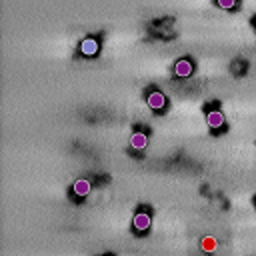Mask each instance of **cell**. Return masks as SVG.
Segmentation results:
<instances>
[{"label": "cell", "instance_id": "cell-1", "mask_svg": "<svg viewBox=\"0 0 256 256\" xmlns=\"http://www.w3.org/2000/svg\"><path fill=\"white\" fill-rule=\"evenodd\" d=\"M204 112H206L208 126L212 128V134L226 132V120H224V114H222V110H220V104H218V102H212L210 106L206 104V106H204Z\"/></svg>", "mask_w": 256, "mask_h": 256}, {"label": "cell", "instance_id": "cell-2", "mask_svg": "<svg viewBox=\"0 0 256 256\" xmlns=\"http://www.w3.org/2000/svg\"><path fill=\"white\" fill-rule=\"evenodd\" d=\"M150 226H152V210H150V206H138V210H136V214L132 218L134 232L138 236H144V234H148Z\"/></svg>", "mask_w": 256, "mask_h": 256}, {"label": "cell", "instance_id": "cell-3", "mask_svg": "<svg viewBox=\"0 0 256 256\" xmlns=\"http://www.w3.org/2000/svg\"><path fill=\"white\" fill-rule=\"evenodd\" d=\"M146 104L156 112V114H164V110L168 108V100L164 96L162 90H156V88H150L146 92Z\"/></svg>", "mask_w": 256, "mask_h": 256}, {"label": "cell", "instance_id": "cell-4", "mask_svg": "<svg viewBox=\"0 0 256 256\" xmlns=\"http://www.w3.org/2000/svg\"><path fill=\"white\" fill-rule=\"evenodd\" d=\"M78 52H80L82 56H86V58L96 56V54L100 52V38H96V36L84 38V40L78 44Z\"/></svg>", "mask_w": 256, "mask_h": 256}, {"label": "cell", "instance_id": "cell-5", "mask_svg": "<svg viewBox=\"0 0 256 256\" xmlns=\"http://www.w3.org/2000/svg\"><path fill=\"white\" fill-rule=\"evenodd\" d=\"M90 190H92V182H90L88 178H78V180L72 184V198H74L76 202H80V200H84V198L90 194Z\"/></svg>", "mask_w": 256, "mask_h": 256}, {"label": "cell", "instance_id": "cell-6", "mask_svg": "<svg viewBox=\"0 0 256 256\" xmlns=\"http://www.w3.org/2000/svg\"><path fill=\"white\" fill-rule=\"evenodd\" d=\"M134 128L136 130L130 136V146L134 150H144L148 144V130H146V126H134Z\"/></svg>", "mask_w": 256, "mask_h": 256}, {"label": "cell", "instance_id": "cell-7", "mask_svg": "<svg viewBox=\"0 0 256 256\" xmlns=\"http://www.w3.org/2000/svg\"><path fill=\"white\" fill-rule=\"evenodd\" d=\"M192 72H194V60H190V58H180V60H176V64H174V74H176L178 78H188V76H192Z\"/></svg>", "mask_w": 256, "mask_h": 256}, {"label": "cell", "instance_id": "cell-8", "mask_svg": "<svg viewBox=\"0 0 256 256\" xmlns=\"http://www.w3.org/2000/svg\"><path fill=\"white\" fill-rule=\"evenodd\" d=\"M246 70H248V62H246L244 58H236V60L232 62V74H234V76H242Z\"/></svg>", "mask_w": 256, "mask_h": 256}, {"label": "cell", "instance_id": "cell-9", "mask_svg": "<svg viewBox=\"0 0 256 256\" xmlns=\"http://www.w3.org/2000/svg\"><path fill=\"white\" fill-rule=\"evenodd\" d=\"M216 6L224 8V10H238L240 8V0H214Z\"/></svg>", "mask_w": 256, "mask_h": 256}, {"label": "cell", "instance_id": "cell-10", "mask_svg": "<svg viewBox=\"0 0 256 256\" xmlns=\"http://www.w3.org/2000/svg\"><path fill=\"white\" fill-rule=\"evenodd\" d=\"M200 246H202L204 252H214L216 250V240L212 236H204L202 242H200Z\"/></svg>", "mask_w": 256, "mask_h": 256}, {"label": "cell", "instance_id": "cell-11", "mask_svg": "<svg viewBox=\"0 0 256 256\" xmlns=\"http://www.w3.org/2000/svg\"><path fill=\"white\" fill-rule=\"evenodd\" d=\"M252 26H254V34H256V14H254V18H252Z\"/></svg>", "mask_w": 256, "mask_h": 256}, {"label": "cell", "instance_id": "cell-12", "mask_svg": "<svg viewBox=\"0 0 256 256\" xmlns=\"http://www.w3.org/2000/svg\"><path fill=\"white\" fill-rule=\"evenodd\" d=\"M254 210H256V198H254Z\"/></svg>", "mask_w": 256, "mask_h": 256}]
</instances>
